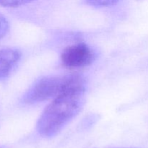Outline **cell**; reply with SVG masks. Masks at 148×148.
Wrapping results in <instances>:
<instances>
[{
    "mask_svg": "<svg viewBox=\"0 0 148 148\" xmlns=\"http://www.w3.org/2000/svg\"><path fill=\"white\" fill-rule=\"evenodd\" d=\"M9 23L7 18L0 12V40L7 35L9 30Z\"/></svg>",
    "mask_w": 148,
    "mask_h": 148,
    "instance_id": "obj_7",
    "label": "cell"
},
{
    "mask_svg": "<svg viewBox=\"0 0 148 148\" xmlns=\"http://www.w3.org/2000/svg\"><path fill=\"white\" fill-rule=\"evenodd\" d=\"M119 0H84L88 5L96 7H106L114 6Z\"/></svg>",
    "mask_w": 148,
    "mask_h": 148,
    "instance_id": "obj_5",
    "label": "cell"
},
{
    "mask_svg": "<svg viewBox=\"0 0 148 148\" xmlns=\"http://www.w3.org/2000/svg\"><path fill=\"white\" fill-rule=\"evenodd\" d=\"M0 148H7V147H0Z\"/></svg>",
    "mask_w": 148,
    "mask_h": 148,
    "instance_id": "obj_8",
    "label": "cell"
},
{
    "mask_svg": "<svg viewBox=\"0 0 148 148\" xmlns=\"http://www.w3.org/2000/svg\"><path fill=\"white\" fill-rule=\"evenodd\" d=\"M21 58V52L14 48L0 49V80L7 79Z\"/></svg>",
    "mask_w": 148,
    "mask_h": 148,
    "instance_id": "obj_4",
    "label": "cell"
},
{
    "mask_svg": "<svg viewBox=\"0 0 148 148\" xmlns=\"http://www.w3.org/2000/svg\"><path fill=\"white\" fill-rule=\"evenodd\" d=\"M35 0H0V6L9 8H15L29 4Z\"/></svg>",
    "mask_w": 148,
    "mask_h": 148,
    "instance_id": "obj_6",
    "label": "cell"
},
{
    "mask_svg": "<svg viewBox=\"0 0 148 148\" xmlns=\"http://www.w3.org/2000/svg\"><path fill=\"white\" fill-rule=\"evenodd\" d=\"M85 88L64 92L53 99L40 115L36 125L40 136L50 138L59 134L82 108Z\"/></svg>",
    "mask_w": 148,
    "mask_h": 148,
    "instance_id": "obj_1",
    "label": "cell"
},
{
    "mask_svg": "<svg viewBox=\"0 0 148 148\" xmlns=\"http://www.w3.org/2000/svg\"><path fill=\"white\" fill-rule=\"evenodd\" d=\"M82 88H85V78L77 74L45 77L38 79L25 92L22 101L26 104L38 103L54 99L70 90Z\"/></svg>",
    "mask_w": 148,
    "mask_h": 148,
    "instance_id": "obj_2",
    "label": "cell"
},
{
    "mask_svg": "<svg viewBox=\"0 0 148 148\" xmlns=\"http://www.w3.org/2000/svg\"><path fill=\"white\" fill-rule=\"evenodd\" d=\"M95 59V52L88 44L79 43L66 47L61 55V61L68 69H78L90 65Z\"/></svg>",
    "mask_w": 148,
    "mask_h": 148,
    "instance_id": "obj_3",
    "label": "cell"
}]
</instances>
